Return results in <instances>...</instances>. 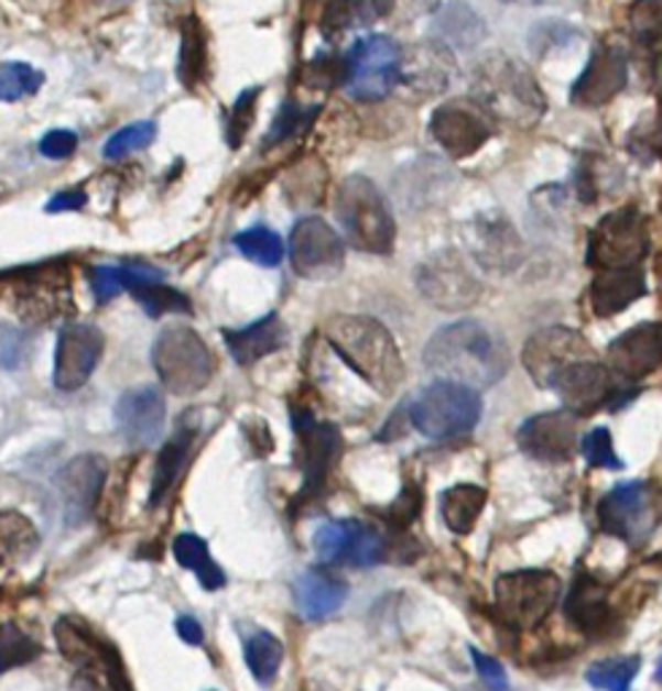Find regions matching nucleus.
<instances>
[{
  "label": "nucleus",
  "mask_w": 662,
  "mask_h": 691,
  "mask_svg": "<svg viewBox=\"0 0 662 691\" xmlns=\"http://www.w3.org/2000/svg\"><path fill=\"white\" fill-rule=\"evenodd\" d=\"M292 594H295V605L301 616L319 622V618H327L336 611H341L349 589L338 578L319 573V570H308V573L297 578Z\"/></svg>",
  "instance_id": "obj_28"
},
{
  "label": "nucleus",
  "mask_w": 662,
  "mask_h": 691,
  "mask_svg": "<svg viewBox=\"0 0 662 691\" xmlns=\"http://www.w3.org/2000/svg\"><path fill=\"white\" fill-rule=\"evenodd\" d=\"M176 633L182 635L184 643H189V646H200L203 643V627L195 618L189 616H178L176 618Z\"/></svg>",
  "instance_id": "obj_57"
},
{
  "label": "nucleus",
  "mask_w": 662,
  "mask_h": 691,
  "mask_svg": "<svg viewBox=\"0 0 662 691\" xmlns=\"http://www.w3.org/2000/svg\"><path fill=\"white\" fill-rule=\"evenodd\" d=\"M22 357H25V338L11 327L0 325V365L14 368L20 365Z\"/></svg>",
  "instance_id": "obj_55"
},
{
  "label": "nucleus",
  "mask_w": 662,
  "mask_h": 691,
  "mask_svg": "<svg viewBox=\"0 0 662 691\" xmlns=\"http://www.w3.org/2000/svg\"><path fill=\"white\" fill-rule=\"evenodd\" d=\"M85 202H87L85 189H65V193L55 195V198L46 202V211L50 213L79 211V208H85Z\"/></svg>",
  "instance_id": "obj_56"
},
{
  "label": "nucleus",
  "mask_w": 662,
  "mask_h": 691,
  "mask_svg": "<svg viewBox=\"0 0 662 691\" xmlns=\"http://www.w3.org/2000/svg\"><path fill=\"white\" fill-rule=\"evenodd\" d=\"M495 119L479 100L455 98L431 117V135L449 157H470L492 139Z\"/></svg>",
  "instance_id": "obj_9"
},
{
  "label": "nucleus",
  "mask_w": 662,
  "mask_h": 691,
  "mask_svg": "<svg viewBox=\"0 0 662 691\" xmlns=\"http://www.w3.org/2000/svg\"><path fill=\"white\" fill-rule=\"evenodd\" d=\"M422 511V490L416 484H405V490L401 492V497L390 505L387 511V518H390L392 527L405 529Z\"/></svg>",
  "instance_id": "obj_50"
},
{
  "label": "nucleus",
  "mask_w": 662,
  "mask_h": 691,
  "mask_svg": "<svg viewBox=\"0 0 662 691\" xmlns=\"http://www.w3.org/2000/svg\"><path fill=\"white\" fill-rule=\"evenodd\" d=\"M39 548V533L33 522L20 511H3L0 514V559L22 562Z\"/></svg>",
  "instance_id": "obj_36"
},
{
  "label": "nucleus",
  "mask_w": 662,
  "mask_h": 691,
  "mask_svg": "<svg viewBox=\"0 0 662 691\" xmlns=\"http://www.w3.org/2000/svg\"><path fill=\"white\" fill-rule=\"evenodd\" d=\"M44 85V74L35 70L28 63H3L0 65V100L3 103H17L28 95L39 92Z\"/></svg>",
  "instance_id": "obj_43"
},
{
  "label": "nucleus",
  "mask_w": 662,
  "mask_h": 691,
  "mask_svg": "<svg viewBox=\"0 0 662 691\" xmlns=\"http://www.w3.org/2000/svg\"><path fill=\"white\" fill-rule=\"evenodd\" d=\"M106 338L93 325H68L57 338L55 351V386L63 392H74L87 384L89 375L104 357Z\"/></svg>",
  "instance_id": "obj_16"
},
{
  "label": "nucleus",
  "mask_w": 662,
  "mask_h": 691,
  "mask_svg": "<svg viewBox=\"0 0 662 691\" xmlns=\"http://www.w3.org/2000/svg\"><path fill=\"white\" fill-rule=\"evenodd\" d=\"M152 365L173 395H198L214 375V354L189 327H169L152 346Z\"/></svg>",
  "instance_id": "obj_5"
},
{
  "label": "nucleus",
  "mask_w": 662,
  "mask_h": 691,
  "mask_svg": "<svg viewBox=\"0 0 662 691\" xmlns=\"http://www.w3.org/2000/svg\"><path fill=\"white\" fill-rule=\"evenodd\" d=\"M560 600V578L549 570H517L495 581V607L517 629H533Z\"/></svg>",
  "instance_id": "obj_8"
},
{
  "label": "nucleus",
  "mask_w": 662,
  "mask_h": 691,
  "mask_svg": "<svg viewBox=\"0 0 662 691\" xmlns=\"http://www.w3.org/2000/svg\"><path fill=\"white\" fill-rule=\"evenodd\" d=\"M344 544H346V522L322 524V527L317 529V535H314V548H317L319 559L325 564L341 562Z\"/></svg>",
  "instance_id": "obj_48"
},
{
  "label": "nucleus",
  "mask_w": 662,
  "mask_h": 691,
  "mask_svg": "<svg viewBox=\"0 0 662 691\" xmlns=\"http://www.w3.org/2000/svg\"><path fill=\"white\" fill-rule=\"evenodd\" d=\"M600 529L608 535L638 544L652 529L654 514L649 490L643 484H622L611 490L598 505Z\"/></svg>",
  "instance_id": "obj_18"
},
{
  "label": "nucleus",
  "mask_w": 662,
  "mask_h": 691,
  "mask_svg": "<svg viewBox=\"0 0 662 691\" xmlns=\"http://www.w3.org/2000/svg\"><path fill=\"white\" fill-rule=\"evenodd\" d=\"M649 246V232L643 217L633 208L608 213L598 222L589 238V262L600 271L611 267H633L641 262Z\"/></svg>",
  "instance_id": "obj_10"
},
{
  "label": "nucleus",
  "mask_w": 662,
  "mask_h": 691,
  "mask_svg": "<svg viewBox=\"0 0 662 691\" xmlns=\"http://www.w3.org/2000/svg\"><path fill=\"white\" fill-rule=\"evenodd\" d=\"M625 81H628V57L617 46H600L582 76L574 81V92L571 100L582 109H595L604 106L617 92H622Z\"/></svg>",
  "instance_id": "obj_22"
},
{
  "label": "nucleus",
  "mask_w": 662,
  "mask_h": 691,
  "mask_svg": "<svg viewBox=\"0 0 662 691\" xmlns=\"http://www.w3.org/2000/svg\"><path fill=\"white\" fill-rule=\"evenodd\" d=\"M292 425L297 432L303 468V500H312L325 490L327 473L341 454V432L327 421H317L306 408L292 414Z\"/></svg>",
  "instance_id": "obj_13"
},
{
  "label": "nucleus",
  "mask_w": 662,
  "mask_h": 691,
  "mask_svg": "<svg viewBox=\"0 0 662 691\" xmlns=\"http://www.w3.org/2000/svg\"><path fill=\"white\" fill-rule=\"evenodd\" d=\"M487 492L476 484H457L441 494V516L457 535H468L485 511Z\"/></svg>",
  "instance_id": "obj_33"
},
{
  "label": "nucleus",
  "mask_w": 662,
  "mask_h": 691,
  "mask_svg": "<svg viewBox=\"0 0 662 691\" xmlns=\"http://www.w3.org/2000/svg\"><path fill=\"white\" fill-rule=\"evenodd\" d=\"M470 98L479 100L492 119H500L514 128H533L541 122L546 111L544 92L539 89V81L530 74L528 65L519 63L517 57L492 52L474 65L470 74Z\"/></svg>",
  "instance_id": "obj_2"
},
{
  "label": "nucleus",
  "mask_w": 662,
  "mask_h": 691,
  "mask_svg": "<svg viewBox=\"0 0 662 691\" xmlns=\"http://www.w3.org/2000/svg\"><path fill=\"white\" fill-rule=\"evenodd\" d=\"M195 435L193 430L176 432L169 443L160 451L158 462H154V475H152V494H149V508H158L165 497H169L173 486H176L178 473H182L184 462H187L189 449H193Z\"/></svg>",
  "instance_id": "obj_32"
},
{
  "label": "nucleus",
  "mask_w": 662,
  "mask_h": 691,
  "mask_svg": "<svg viewBox=\"0 0 662 691\" xmlns=\"http://www.w3.org/2000/svg\"><path fill=\"white\" fill-rule=\"evenodd\" d=\"M416 287L435 308H444V311L470 308L481 295L479 278L470 273L468 262L457 252H438L422 262L416 271Z\"/></svg>",
  "instance_id": "obj_11"
},
{
  "label": "nucleus",
  "mask_w": 662,
  "mask_h": 691,
  "mask_svg": "<svg viewBox=\"0 0 662 691\" xmlns=\"http://www.w3.org/2000/svg\"><path fill=\"white\" fill-rule=\"evenodd\" d=\"M641 670V659L638 657H614L595 662L587 670V683L604 691H630L636 672Z\"/></svg>",
  "instance_id": "obj_40"
},
{
  "label": "nucleus",
  "mask_w": 662,
  "mask_h": 691,
  "mask_svg": "<svg viewBox=\"0 0 662 691\" xmlns=\"http://www.w3.org/2000/svg\"><path fill=\"white\" fill-rule=\"evenodd\" d=\"M658 678L662 681V665H660V670H658Z\"/></svg>",
  "instance_id": "obj_58"
},
{
  "label": "nucleus",
  "mask_w": 662,
  "mask_h": 691,
  "mask_svg": "<svg viewBox=\"0 0 662 691\" xmlns=\"http://www.w3.org/2000/svg\"><path fill=\"white\" fill-rule=\"evenodd\" d=\"M633 28L643 39L662 35V0H638L633 6Z\"/></svg>",
  "instance_id": "obj_52"
},
{
  "label": "nucleus",
  "mask_w": 662,
  "mask_h": 691,
  "mask_svg": "<svg viewBox=\"0 0 662 691\" xmlns=\"http://www.w3.org/2000/svg\"><path fill=\"white\" fill-rule=\"evenodd\" d=\"M117 427L130 446H152L165 425V401L154 386L124 392L117 403Z\"/></svg>",
  "instance_id": "obj_23"
},
{
  "label": "nucleus",
  "mask_w": 662,
  "mask_h": 691,
  "mask_svg": "<svg viewBox=\"0 0 662 691\" xmlns=\"http://www.w3.org/2000/svg\"><path fill=\"white\" fill-rule=\"evenodd\" d=\"M173 557L182 568L193 570L198 575L200 586L206 592H217V589L225 586V573L219 570V564L211 559V551H208L206 540L198 538V535H178L176 544H173Z\"/></svg>",
  "instance_id": "obj_35"
},
{
  "label": "nucleus",
  "mask_w": 662,
  "mask_h": 691,
  "mask_svg": "<svg viewBox=\"0 0 662 691\" xmlns=\"http://www.w3.org/2000/svg\"><path fill=\"white\" fill-rule=\"evenodd\" d=\"M130 295L144 306V311L149 317H163V314H189L193 306H189L187 297L182 292L165 287L163 282H149L141 284V287L130 289Z\"/></svg>",
  "instance_id": "obj_42"
},
{
  "label": "nucleus",
  "mask_w": 662,
  "mask_h": 691,
  "mask_svg": "<svg viewBox=\"0 0 662 691\" xmlns=\"http://www.w3.org/2000/svg\"><path fill=\"white\" fill-rule=\"evenodd\" d=\"M55 637L63 657L79 667L87 678H93L100 687H109L111 691H128L119 662L111 657V648L100 643L87 627H82L74 618H63V622H57Z\"/></svg>",
  "instance_id": "obj_15"
},
{
  "label": "nucleus",
  "mask_w": 662,
  "mask_h": 691,
  "mask_svg": "<svg viewBox=\"0 0 662 691\" xmlns=\"http://www.w3.org/2000/svg\"><path fill=\"white\" fill-rule=\"evenodd\" d=\"M425 365L441 381L481 390L503 379L511 365V351L487 325L463 319L435 332L425 346Z\"/></svg>",
  "instance_id": "obj_1"
},
{
  "label": "nucleus",
  "mask_w": 662,
  "mask_h": 691,
  "mask_svg": "<svg viewBox=\"0 0 662 691\" xmlns=\"http://www.w3.org/2000/svg\"><path fill=\"white\" fill-rule=\"evenodd\" d=\"M154 135H158V124L146 122V119L144 122L124 124L122 130H117V133L111 135L109 141H106L104 157L106 160H122V157H128V154L141 152V149H146L149 144H152Z\"/></svg>",
  "instance_id": "obj_44"
},
{
  "label": "nucleus",
  "mask_w": 662,
  "mask_h": 691,
  "mask_svg": "<svg viewBox=\"0 0 662 691\" xmlns=\"http://www.w3.org/2000/svg\"><path fill=\"white\" fill-rule=\"evenodd\" d=\"M106 473H109L106 462L95 454L76 457L74 462H68L59 470L55 486L68 522L79 524L93 514L95 503H98L100 492H104Z\"/></svg>",
  "instance_id": "obj_21"
},
{
  "label": "nucleus",
  "mask_w": 662,
  "mask_h": 691,
  "mask_svg": "<svg viewBox=\"0 0 662 691\" xmlns=\"http://www.w3.org/2000/svg\"><path fill=\"white\" fill-rule=\"evenodd\" d=\"M662 365V321H643L608 346V368L617 379L638 381Z\"/></svg>",
  "instance_id": "obj_20"
},
{
  "label": "nucleus",
  "mask_w": 662,
  "mask_h": 691,
  "mask_svg": "<svg viewBox=\"0 0 662 691\" xmlns=\"http://www.w3.org/2000/svg\"><path fill=\"white\" fill-rule=\"evenodd\" d=\"M325 338L346 365L379 395H392L398 390L403 379V360L395 338L381 321L341 314L327 321Z\"/></svg>",
  "instance_id": "obj_3"
},
{
  "label": "nucleus",
  "mask_w": 662,
  "mask_h": 691,
  "mask_svg": "<svg viewBox=\"0 0 662 691\" xmlns=\"http://www.w3.org/2000/svg\"><path fill=\"white\" fill-rule=\"evenodd\" d=\"M387 557L384 538L373 527L360 522H346V544L341 553V564L351 568H371Z\"/></svg>",
  "instance_id": "obj_37"
},
{
  "label": "nucleus",
  "mask_w": 662,
  "mask_h": 691,
  "mask_svg": "<svg viewBox=\"0 0 662 691\" xmlns=\"http://www.w3.org/2000/svg\"><path fill=\"white\" fill-rule=\"evenodd\" d=\"M395 9V0H327L322 11V33L327 39L349 33V30L371 28L373 22L384 20Z\"/></svg>",
  "instance_id": "obj_29"
},
{
  "label": "nucleus",
  "mask_w": 662,
  "mask_h": 691,
  "mask_svg": "<svg viewBox=\"0 0 662 691\" xmlns=\"http://www.w3.org/2000/svg\"><path fill=\"white\" fill-rule=\"evenodd\" d=\"M306 124H308L306 111H301L297 106H292V103H284L282 111H279L276 119H273L271 130H268L265 146L284 144V141L292 139V135H295L297 130L306 128Z\"/></svg>",
  "instance_id": "obj_49"
},
{
  "label": "nucleus",
  "mask_w": 662,
  "mask_h": 691,
  "mask_svg": "<svg viewBox=\"0 0 662 691\" xmlns=\"http://www.w3.org/2000/svg\"><path fill=\"white\" fill-rule=\"evenodd\" d=\"M643 295H647V284L638 265L600 271L593 282V308L598 317H614Z\"/></svg>",
  "instance_id": "obj_26"
},
{
  "label": "nucleus",
  "mask_w": 662,
  "mask_h": 691,
  "mask_svg": "<svg viewBox=\"0 0 662 691\" xmlns=\"http://www.w3.org/2000/svg\"><path fill=\"white\" fill-rule=\"evenodd\" d=\"M243 657H247L249 670L260 683H271L279 667H282L284 646L271 633H258L243 643Z\"/></svg>",
  "instance_id": "obj_38"
},
{
  "label": "nucleus",
  "mask_w": 662,
  "mask_h": 691,
  "mask_svg": "<svg viewBox=\"0 0 662 691\" xmlns=\"http://www.w3.org/2000/svg\"><path fill=\"white\" fill-rule=\"evenodd\" d=\"M236 249L247 260L262 267H276L284 260V241L279 232L268 228H249L236 235Z\"/></svg>",
  "instance_id": "obj_39"
},
{
  "label": "nucleus",
  "mask_w": 662,
  "mask_h": 691,
  "mask_svg": "<svg viewBox=\"0 0 662 691\" xmlns=\"http://www.w3.org/2000/svg\"><path fill=\"white\" fill-rule=\"evenodd\" d=\"M344 238L325 219L303 217L290 232L292 271L303 278H327L341 271Z\"/></svg>",
  "instance_id": "obj_12"
},
{
  "label": "nucleus",
  "mask_w": 662,
  "mask_h": 691,
  "mask_svg": "<svg viewBox=\"0 0 662 691\" xmlns=\"http://www.w3.org/2000/svg\"><path fill=\"white\" fill-rule=\"evenodd\" d=\"M258 98H260V87H252V89H243V92L236 98V103H232V109L228 114V130H225L230 149H238L243 141H247L249 130H252V124H254V114H258Z\"/></svg>",
  "instance_id": "obj_45"
},
{
  "label": "nucleus",
  "mask_w": 662,
  "mask_h": 691,
  "mask_svg": "<svg viewBox=\"0 0 662 691\" xmlns=\"http://www.w3.org/2000/svg\"><path fill=\"white\" fill-rule=\"evenodd\" d=\"M0 562H3V559H0Z\"/></svg>",
  "instance_id": "obj_59"
},
{
  "label": "nucleus",
  "mask_w": 662,
  "mask_h": 691,
  "mask_svg": "<svg viewBox=\"0 0 662 691\" xmlns=\"http://www.w3.org/2000/svg\"><path fill=\"white\" fill-rule=\"evenodd\" d=\"M208 68V46L206 33L198 17H187L182 25V44H178L176 74L187 89H198Z\"/></svg>",
  "instance_id": "obj_34"
},
{
  "label": "nucleus",
  "mask_w": 662,
  "mask_h": 691,
  "mask_svg": "<svg viewBox=\"0 0 662 691\" xmlns=\"http://www.w3.org/2000/svg\"><path fill=\"white\" fill-rule=\"evenodd\" d=\"M474 257L492 271H509L522 257V241L517 230L500 217H481L470 228Z\"/></svg>",
  "instance_id": "obj_25"
},
{
  "label": "nucleus",
  "mask_w": 662,
  "mask_h": 691,
  "mask_svg": "<svg viewBox=\"0 0 662 691\" xmlns=\"http://www.w3.org/2000/svg\"><path fill=\"white\" fill-rule=\"evenodd\" d=\"M481 416L479 392L455 381H435L411 403L409 419L425 438L446 440L470 432Z\"/></svg>",
  "instance_id": "obj_6"
},
{
  "label": "nucleus",
  "mask_w": 662,
  "mask_h": 691,
  "mask_svg": "<svg viewBox=\"0 0 662 691\" xmlns=\"http://www.w3.org/2000/svg\"><path fill=\"white\" fill-rule=\"evenodd\" d=\"M452 79V55L449 46L441 41H427L411 50L409 55L403 52L401 63V81L398 85L416 89L420 95H435L441 92Z\"/></svg>",
  "instance_id": "obj_24"
},
{
  "label": "nucleus",
  "mask_w": 662,
  "mask_h": 691,
  "mask_svg": "<svg viewBox=\"0 0 662 691\" xmlns=\"http://www.w3.org/2000/svg\"><path fill=\"white\" fill-rule=\"evenodd\" d=\"M403 50L390 35H368L344 59V87L357 103H379L401 81Z\"/></svg>",
  "instance_id": "obj_7"
},
{
  "label": "nucleus",
  "mask_w": 662,
  "mask_h": 691,
  "mask_svg": "<svg viewBox=\"0 0 662 691\" xmlns=\"http://www.w3.org/2000/svg\"><path fill=\"white\" fill-rule=\"evenodd\" d=\"M41 643L22 633L14 624H0V672L17 670L39 659Z\"/></svg>",
  "instance_id": "obj_41"
},
{
  "label": "nucleus",
  "mask_w": 662,
  "mask_h": 691,
  "mask_svg": "<svg viewBox=\"0 0 662 691\" xmlns=\"http://www.w3.org/2000/svg\"><path fill=\"white\" fill-rule=\"evenodd\" d=\"M470 657H474L476 670H479L481 681H485L487 689L490 691H509V678H506V670L500 667L498 659L487 657V654L476 651V648H470Z\"/></svg>",
  "instance_id": "obj_54"
},
{
  "label": "nucleus",
  "mask_w": 662,
  "mask_h": 691,
  "mask_svg": "<svg viewBox=\"0 0 662 691\" xmlns=\"http://www.w3.org/2000/svg\"><path fill=\"white\" fill-rule=\"evenodd\" d=\"M582 360H595V351L568 327H546V330L535 332L522 351L524 371L533 375L535 384L546 386V390L552 386L554 375Z\"/></svg>",
  "instance_id": "obj_14"
},
{
  "label": "nucleus",
  "mask_w": 662,
  "mask_h": 691,
  "mask_svg": "<svg viewBox=\"0 0 662 691\" xmlns=\"http://www.w3.org/2000/svg\"><path fill=\"white\" fill-rule=\"evenodd\" d=\"M565 613L582 633H600L611 618L606 589L595 578L582 573L574 583L568 603H565Z\"/></svg>",
  "instance_id": "obj_30"
},
{
  "label": "nucleus",
  "mask_w": 662,
  "mask_h": 691,
  "mask_svg": "<svg viewBox=\"0 0 662 691\" xmlns=\"http://www.w3.org/2000/svg\"><path fill=\"white\" fill-rule=\"evenodd\" d=\"M549 390L576 416L593 414L614 397V373L598 360H582L554 375Z\"/></svg>",
  "instance_id": "obj_19"
},
{
  "label": "nucleus",
  "mask_w": 662,
  "mask_h": 691,
  "mask_svg": "<svg viewBox=\"0 0 662 691\" xmlns=\"http://www.w3.org/2000/svg\"><path fill=\"white\" fill-rule=\"evenodd\" d=\"M225 343L238 365H252L287 343V327L279 319V314H268L265 319L254 321L243 330H225Z\"/></svg>",
  "instance_id": "obj_27"
},
{
  "label": "nucleus",
  "mask_w": 662,
  "mask_h": 691,
  "mask_svg": "<svg viewBox=\"0 0 662 691\" xmlns=\"http://www.w3.org/2000/svg\"><path fill=\"white\" fill-rule=\"evenodd\" d=\"M336 217L346 241L360 252L390 254L395 246V219L368 176L355 173L344 178L336 195Z\"/></svg>",
  "instance_id": "obj_4"
},
{
  "label": "nucleus",
  "mask_w": 662,
  "mask_h": 691,
  "mask_svg": "<svg viewBox=\"0 0 662 691\" xmlns=\"http://www.w3.org/2000/svg\"><path fill=\"white\" fill-rule=\"evenodd\" d=\"M308 165V176L303 178L301 168L292 171L290 176V198L292 200H301V202H317L319 193H322V184H325V168H322L319 160H306Z\"/></svg>",
  "instance_id": "obj_47"
},
{
  "label": "nucleus",
  "mask_w": 662,
  "mask_h": 691,
  "mask_svg": "<svg viewBox=\"0 0 662 691\" xmlns=\"http://www.w3.org/2000/svg\"><path fill=\"white\" fill-rule=\"evenodd\" d=\"M582 454L593 468H608V470H619L622 468V460L614 454V440L611 432L606 427H598L582 440Z\"/></svg>",
  "instance_id": "obj_46"
},
{
  "label": "nucleus",
  "mask_w": 662,
  "mask_h": 691,
  "mask_svg": "<svg viewBox=\"0 0 662 691\" xmlns=\"http://www.w3.org/2000/svg\"><path fill=\"white\" fill-rule=\"evenodd\" d=\"M128 289L124 284V267H111V265H98L93 267V292L100 303L115 300L117 295Z\"/></svg>",
  "instance_id": "obj_51"
},
{
  "label": "nucleus",
  "mask_w": 662,
  "mask_h": 691,
  "mask_svg": "<svg viewBox=\"0 0 662 691\" xmlns=\"http://www.w3.org/2000/svg\"><path fill=\"white\" fill-rule=\"evenodd\" d=\"M76 146H79V135H76L74 130L65 128L50 130L39 144L41 154H44L46 160H68L70 154L76 152Z\"/></svg>",
  "instance_id": "obj_53"
},
{
  "label": "nucleus",
  "mask_w": 662,
  "mask_h": 691,
  "mask_svg": "<svg viewBox=\"0 0 662 691\" xmlns=\"http://www.w3.org/2000/svg\"><path fill=\"white\" fill-rule=\"evenodd\" d=\"M578 416L574 410H549L519 427L517 440L528 457L539 462H565L574 457Z\"/></svg>",
  "instance_id": "obj_17"
},
{
  "label": "nucleus",
  "mask_w": 662,
  "mask_h": 691,
  "mask_svg": "<svg viewBox=\"0 0 662 691\" xmlns=\"http://www.w3.org/2000/svg\"><path fill=\"white\" fill-rule=\"evenodd\" d=\"M435 35H438L444 46L474 50V46H479L487 39V28L470 6L449 3L435 20Z\"/></svg>",
  "instance_id": "obj_31"
}]
</instances>
